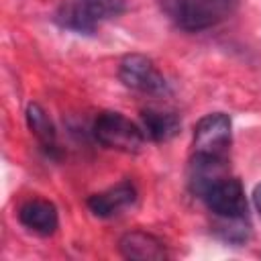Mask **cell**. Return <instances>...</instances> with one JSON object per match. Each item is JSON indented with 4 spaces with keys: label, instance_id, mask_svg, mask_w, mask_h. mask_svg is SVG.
<instances>
[{
    "label": "cell",
    "instance_id": "1",
    "mask_svg": "<svg viewBox=\"0 0 261 261\" xmlns=\"http://www.w3.org/2000/svg\"><path fill=\"white\" fill-rule=\"evenodd\" d=\"M124 10V0H61L53 20L65 31L92 35L104 20L116 18Z\"/></svg>",
    "mask_w": 261,
    "mask_h": 261
},
{
    "label": "cell",
    "instance_id": "2",
    "mask_svg": "<svg viewBox=\"0 0 261 261\" xmlns=\"http://www.w3.org/2000/svg\"><path fill=\"white\" fill-rule=\"evenodd\" d=\"M230 143H232V122L226 112H210L196 122L192 135L194 157L228 161Z\"/></svg>",
    "mask_w": 261,
    "mask_h": 261
},
{
    "label": "cell",
    "instance_id": "3",
    "mask_svg": "<svg viewBox=\"0 0 261 261\" xmlns=\"http://www.w3.org/2000/svg\"><path fill=\"white\" fill-rule=\"evenodd\" d=\"M92 135L102 147L116 149L122 153H137L147 141L141 126L116 110L100 112L94 118Z\"/></svg>",
    "mask_w": 261,
    "mask_h": 261
},
{
    "label": "cell",
    "instance_id": "4",
    "mask_svg": "<svg viewBox=\"0 0 261 261\" xmlns=\"http://www.w3.org/2000/svg\"><path fill=\"white\" fill-rule=\"evenodd\" d=\"M239 0H177L173 18L179 29L188 33H202L224 22L234 10Z\"/></svg>",
    "mask_w": 261,
    "mask_h": 261
},
{
    "label": "cell",
    "instance_id": "5",
    "mask_svg": "<svg viewBox=\"0 0 261 261\" xmlns=\"http://www.w3.org/2000/svg\"><path fill=\"white\" fill-rule=\"evenodd\" d=\"M200 200L218 220H243L247 218V196L245 188L237 177L224 175L210 184Z\"/></svg>",
    "mask_w": 261,
    "mask_h": 261
},
{
    "label": "cell",
    "instance_id": "6",
    "mask_svg": "<svg viewBox=\"0 0 261 261\" xmlns=\"http://www.w3.org/2000/svg\"><path fill=\"white\" fill-rule=\"evenodd\" d=\"M118 80L141 94H151V96H163L169 92V84L165 75L157 69V65L141 53H130L124 55L118 63Z\"/></svg>",
    "mask_w": 261,
    "mask_h": 261
},
{
    "label": "cell",
    "instance_id": "7",
    "mask_svg": "<svg viewBox=\"0 0 261 261\" xmlns=\"http://www.w3.org/2000/svg\"><path fill=\"white\" fill-rule=\"evenodd\" d=\"M137 202V188L130 179H122L88 198V208L98 218H112Z\"/></svg>",
    "mask_w": 261,
    "mask_h": 261
},
{
    "label": "cell",
    "instance_id": "8",
    "mask_svg": "<svg viewBox=\"0 0 261 261\" xmlns=\"http://www.w3.org/2000/svg\"><path fill=\"white\" fill-rule=\"evenodd\" d=\"M16 216H18V222L27 230H31L39 237H49L59 226L57 206L45 198H29L27 202L20 204Z\"/></svg>",
    "mask_w": 261,
    "mask_h": 261
},
{
    "label": "cell",
    "instance_id": "9",
    "mask_svg": "<svg viewBox=\"0 0 261 261\" xmlns=\"http://www.w3.org/2000/svg\"><path fill=\"white\" fill-rule=\"evenodd\" d=\"M118 251L124 259H137V261H155L165 259L167 251L161 239L147 230H128L118 241Z\"/></svg>",
    "mask_w": 261,
    "mask_h": 261
},
{
    "label": "cell",
    "instance_id": "10",
    "mask_svg": "<svg viewBox=\"0 0 261 261\" xmlns=\"http://www.w3.org/2000/svg\"><path fill=\"white\" fill-rule=\"evenodd\" d=\"M143 135L147 141L153 143H165L173 139L179 128L181 120L175 112L171 110H157V108H147L141 112V122H139Z\"/></svg>",
    "mask_w": 261,
    "mask_h": 261
},
{
    "label": "cell",
    "instance_id": "11",
    "mask_svg": "<svg viewBox=\"0 0 261 261\" xmlns=\"http://www.w3.org/2000/svg\"><path fill=\"white\" fill-rule=\"evenodd\" d=\"M27 126L33 133V137L37 139V143L41 145V149L49 155V157H57L59 147H57V130L55 124L51 122L49 114L45 112L43 106L39 104H29L27 106Z\"/></svg>",
    "mask_w": 261,
    "mask_h": 261
},
{
    "label": "cell",
    "instance_id": "12",
    "mask_svg": "<svg viewBox=\"0 0 261 261\" xmlns=\"http://www.w3.org/2000/svg\"><path fill=\"white\" fill-rule=\"evenodd\" d=\"M253 204H255V210L261 214V184L255 186V190H253Z\"/></svg>",
    "mask_w": 261,
    "mask_h": 261
},
{
    "label": "cell",
    "instance_id": "13",
    "mask_svg": "<svg viewBox=\"0 0 261 261\" xmlns=\"http://www.w3.org/2000/svg\"><path fill=\"white\" fill-rule=\"evenodd\" d=\"M163 2H165L167 10H169V12H173V6H175V2H177V0H163Z\"/></svg>",
    "mask_w": 261,
    "mask_h": 261
}]
</instances>
